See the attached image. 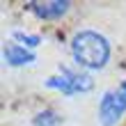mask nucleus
<instances>
[{
  "instance_id": "obj_1",
  "label": "nucleus",
  "mask_w": 126,
  "mask_h": 126,
  "mask_svg": "<svg viewBox=\"0 0 126 126\" xmlns=\"http://www.w3.org/2000/svg\"><path fill=\"white\" fill-rule=\"evenodd\" d=\"M71 57L80 69L99 71L110 60V41L96 30H78L69 41Z\"/></svg>"
},
{
  "instance_id": "obj_2",
  "label": "nucleus",
  "mask_w": 126,
  "mask_h": 126,
  "mask_svg": "<svg viewBox=\"0 0 126 126\" xmlns=\"http://www.w3.org/2000/svg\"><path fill=\"white\" fill-rule=\"evenodd\" d=\"M126 115V78L117 87L108 90L99 101V124L115 126Z\"/></svg>"
},
{
  "instance_id": "obj_3",
  "label": "nucleus",
  "mask_w": 126,
  "mask_h": 126,
  "mask_svg": "<svg viewBox=\"0 0 126 126\" xmlns=\"http://www.w3.org/2000/svg\"><path fill=\"white\" fill-rule=\"evenodd\" d=\"M71 2L69 0H37V2H28V9H30L34 16H39L44 21H57L62 18L66 12H69Z\"/></svg>"
},
{
  "instance_id": "obj_4",
  "label": "nucleus",
  "mask_w": 126,
  "mask_h": 126,
  "mask_svg": "<svg viewBox=\"0 0 126 126\" xmlns=\"http://www.w3.org/2000/svg\"><path fill=\"white\" fill-rule=\"evenodd\" d=\"M2 57L9 66H23V64H32L34 62V50L21 46L16 41H7L2 48Z\"/></svg>"
},
{
  "instance_id": "obj_5",
  "label": "nucleus",
  "mask_w": 126,
  "mask_h": 126,
  "mask_svg": "<svg viewBox=\"0 0 126 126\" xmlns=\"http://www.w3.org/2000/svg\"><path fill=\"white\" fill-rule=\"evenodd\" d=\"M60 73L69 80V87H71V92L73 94H78V92H90L92 87H94V80L90 73H83V71H73V69H66V66H62Z\"/></svg>"
},
{
  "instance_id": "obj_6",
  "label": "nucleus",
  "mask_w": 126,
  "mask_h": 126,
  "mask_svg": "<svg viewBox=\"0 0 126 126\" xmlns=\"http://www.w3.org/2000/svg\"><path fill=\"white\" fill-rule=\"evenodd\" d=\"M34 126H62V115L60 112H55V110H41V112H37L34 115V119H32Z\"/></svg>"
},
{
  "instance_id": "obj_7",
  "label": "nucleus",
  "mask_w": 126,
  "mask_h": 126,
  "mask_svg": "<svg viewBox=\"0 0 126 126\" xmlns=\"http://www.w3.org/2000/svg\"><path fill=\"white\" fill-rule=\"evenodd\" d=\"M12 41H16V44H21V46H25V48H37L41 44V37L39 34H30V32H21V30H16L12 34Z\"/></svg>"
}]
</instances>
